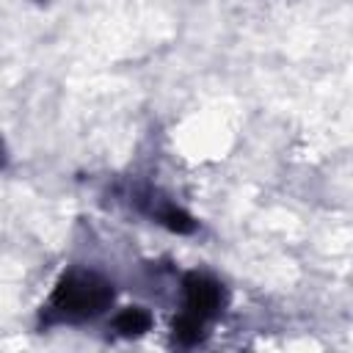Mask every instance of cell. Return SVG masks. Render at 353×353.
Masks as SVG:
<instances>
[{
    "mask_svg": "<svg viewBox=\"0 0 353 353\" xmlns=\"http://www.w3.org/2000/svg\"><path fill=\"white\" fill-rule=\"evenodd\" d=\"M152 325V317L146 309H138V306H130V309H121L113 320V328L121 334V336H138L143 331H149Z\"/></svg>",
    "mask_w": 353,
    "mask_h": 353,
    "instance_id": "obj_3",
    "label": "cell"
},
{
    "mask_svg": "<svg viewBox=\"0 0 353 353\" xmlns=\"http://www.w3.org/2000/svg\"><path fill=\"white\" fill-rule=\"evenodd\" d=\"M113 301V287L94 276V273H69L58 281L50 312H55L61 320H88L99 312H105Z\"/></svg>",
    "mask_w": 353,
    "mask_h": 353,
    "instance_id": "obj_1",
    "label": "cell"
},
{
    "mask_svg": "<svg viewBox=\"0 0 353 353\" xmlns=\"http://www.w3.org/2000/svg\"><path fill=\"white\" fill-rule=\"evenodd\" d=\"M182 290H185V312H190L201 320L215 317L223 306V290L210 276L188 273L182 281Z\"/></svg>",
    "mask_w": 353,
    "mask_h": 353,
    "instance_id": "obj_2",
    "label": "cell"
},
{
    "mask_svg": "<svg viewBox=\"0 0 353 353\" xmlns=\"http://www.w3.org/2000/svg\"><path fill=\"white\" fill-rule=\"evenodd\" d=\"M204 323L201 317L190 314V312H182L176 320H174V336L179 345H196L201 336H204Z\"/></svg>",
    "mask_w": 353,
    "mask_h": 353,
    "instance_id": "obj_4",
    "label": "cell"
},
{
    "mask_svg": "<svg viewBox=\"0 0 353 353\" xmlns=\"http://www.w3.org/2000/svg\"><path fill=\"white\" fill-rule=\"evenodd\" d=\"M0 165H6V149H3V141H0Z\"/></svg>",
    "mask_w": 353,
    "mask_h": 353,
    "instance_id": "obj_5",
    "label": "cell"
}]
</instances>
